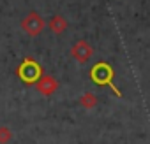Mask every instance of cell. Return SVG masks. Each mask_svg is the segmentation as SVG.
<instances>
[{
	"mask_svg": "<svg viewBox=\"0 0 150 144\" xmlns=\"http://www.w3.org/2000/svg\"><path fill=\"white\" fill-rule=\"evenodd\" d=\"M13 139V132L7 127H0V144H9Z\"/></svg>",
	"mask_w": 150,
	"mask_h": 144,
	"instance_id": "ba28073f",
	"label": "cell"
},
{
	"mask_svg": "<svg viewBox=\"0 0 150 144\" xmlns=\"http://www.w3.org/2000/svg\"><path fill=\"white\" fill-rule=\"evenodd\" d=\"M113 78H115V72H113V69H111L106 62H99V63H96V65L90 69V79H92L97 86H110L117 97H122V92L117 88Z\"/></svg>",
	"mask_w": 150,
	"mask_h": 144,
	"instance_id": "6da1fadb",
	"label": "cell"
},
{
	"mask_svg": "<svg viewBox=\"0 0 150 144\" xmlns=\"http://www.w3.org/2000/svg\"><path fill=\"white\" fill-rule=\"evenodd\" d=\"M94 55V48L87 41H78L71 48V56L76 60L78 63H87Z\"/></svg>",
	"mask_w": 150,
	"mask_h": 144,
	"instance_id": "277c9868",
	"label": "cell"
},
{
	"mask_svg": "<svg viewBox=\"0 0 150 144\" xmlns=\"http://www.w3.org/2000/svg\"><path fill=\"white\" fill-rule=\"evenodd\" d=\"M50 30L57 35H62L65 30H67V20L60 14H55L51 20H50Z\"/></svg>",
	"mask_w": 150,
	"mask_h": 144,
	"instance_id": "8992f818",
	"label": "cell"
},
{
	"mask_svg": "<svg viewBox=\"0 0 150 144\" xmlns=\"http://www.w3.org/2000/svg\"><path fill=\"white\" fill-rule=\"evenodd\" d=\"M35 88H37V92H39L41 95L50 97V95H53V93L58 90V81H57L53 76H50V74H42V76L39 78V81L35 83Z\"/></svg>",
	"mask_w": 150,
	"mask_h": 144,
	"instance_id": "5b68a950",
	"label": "cell"
},
{
	"mask_svg": "<svg viewBox=\"0 0 150 144\" xmlns=\"http://www.w3.org/2000/svg\"><path fill=\"white\" fill-rule=\"evenodd\" d=\"M16 74L25 85H35L39 78L42 76V69L34 58H25L20 63V67L16 69Z\"/></svg>",
	"mask_w": 150,
	"mask_h": 144,
	"instance_id": "7a4b0ae2",
	"label": "cell"
},
{
	"mask_svg": "<svg viewBox=\"0 0 150 144\" xmlns=\"http://www.w3.org/2000/svg\"><path fill=\"white\" fill-rule=\"evenodd\" d=\"M80 104H81V107H85V109H94V107L97 106V97H96L94 93L87 92V93H83V95L80 97Z\"/></svg>",
	"mask_w": 150,
	"mask_h": 144,
	"instance_id": "52a82bcc",
	"label": "cell"
},
{
	"mask_svg": "<svg viewBox=\"0 0 150 144\" xmlns=\"http://www.w3.org/2000/svg\"><path fill=\"white\" fill-rule=\"evenodd\" d=\"M21 30L30 35V37H37L41 35V32L44 30V20L35 13V11H30L23 20H21Z\"/></svg>",
	"mask_w": 150,
	"mask_h": 144,
	"instance_id": "3957f363",
	"label": "cell"
}]
</instances>
